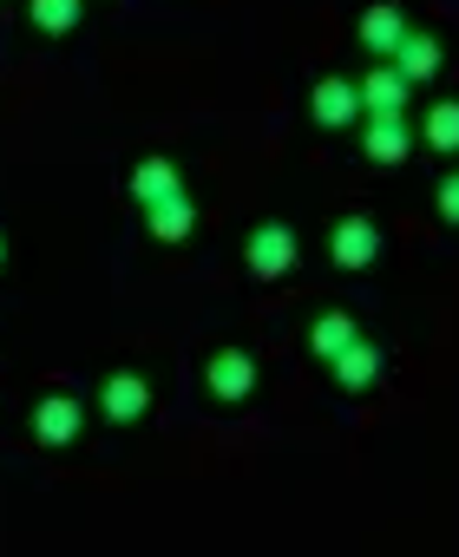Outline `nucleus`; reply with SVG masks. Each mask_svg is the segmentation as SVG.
Wrapping results in <instances>:
<instances>
[{
    "mask_svg": "<svg viewBox=\"0 0 459 557\" xmlns=\"http://www.w3.org/2000/svg\"><path fill=\"white\" fill-rule=\"evenodd\" d=\"M177 190H184V184H177V171H171L164 158H145V164L132 171V197H138L145 210H151V203H164V197H177Z\"/></svg>",
    "mask_w": 459,
    "mask_h": 557,
    "instance_id": "6",
    "label": "nucleus"
},
{
    "mask_svg": "<svg viewBox=\"0 0 459 557\" xmlns=\"http://www.w3.org/2000/svg\"><path fill=\"white\" fill-rule=\"evenodd\" d=\"M145 216H151V230H158V236H184V230H190V203H184V190H177V197H164V203H151Z\"/></svg>",
    "mask_w": 459,
    "mask_h": 557,
    "instance_id": "14",
    "label": "nucleus"
},
{
    "mask_svg": "<svg viewBox=\"0 0 459 557\" xmlns=\"http://www.w3.org/2000/svg\"><path fill=\"white\" fill-rule=\"evenodd\" d=\"M210 387H216L223 400H244V394L257 387V368H250V355H216V361H210Z\"/></svg>",
    "mask_w": 459,
    "mask_h": 557,
    "instance_id": "7",
    "label": "nucleus"
},
{
    "mask_svg": "<svg viewBox=\"0 0 459 557\" xmlns=\"http://www.w3.org/2000/svg\"><path fill=\"white\" fill-rule=\"evenodd\" d=\"M335 374H342V387H374V374H381V348H368V342H355V348H342L335 355Z\"/></svg>",
    "mask_w": 459,
    "mask_h": 557,
    "instance_id": "8",
    "label": "nucleus"
},
{
    "mask_svg": "<svg viewBox=\"0 0 459 557\" xmlns=\"http://www.w3.org/2000/svg\"><path fill=\"white\" fill-rule=\"evenodd\" d=\"M426 138L439 145V151H459V106L446 99V106H433V119H426Z\"/></svg>",
    "mask_w": 459,
    "mask_h": 557,
    "instance_id": "15",
    "label": "nucleus"
},
{
    "mask_svg": "<svg viewBox=\"0 0 459 557\" xmlns=\"http://www.w3.org/2000/svg\"><path fill=\"white\" fill-rule=\"evenodd\" d=\"M413 151V132H407V119L400 112H381L374 125H368V158H381V164H400Z\"/></svg>",
    "mask_w": 459,
    "mask_h": 557,
    "instance_id": "2",
    "label": "nucleus"
},
{
    "mask_svg": "<svg viewBox=\"0 0 459 557\" xmlns=\"http://www.w3.org/2000/svg\"><path fill=\"white\" fill-rule=\"evenodd\" d=\"M355 342H361V335H355V322H348V315H322V322H315V355H328V361H335V355H342V348H355Z\"/></svg>",
    "mask_w": 459,
    "mask_h": 557,
    "instance_id": "13",
    "label": "nucleus"
},
{
    "mask_svg": "<svg viewBox=\"0 0 459 557\" xmlns=\"http://www.w3.org/2000/svg\"><path fill=\"white\" fill-rule=\"evenodd\" d=\"M439 216H446V223H459V177H446V184H439Z\"/></svg>",
    "mask_w": 459,
    "mask_h": 557,
    "instance_id": "17",
    "label": "nucleus"
},
{
    "mask_svg": "<svg viewBox=\"0 0 459 557\" xmlns=\"http://www.w3.org/2000/svg\"><path fill=\"white\" fill-rule=\"evenodd\" d=\"M374 249H381V230H374L368 216L335 223V262H342V269H368V262H374Z\"/></svg>",
    "mask_w": 459,
    "mask_h": 557,
    "instance_id": "1",
    "label": "nucleus"
},
{
    "mask_svg": "<svg viewBox=\"0 0 459 557\" xmlns=\"http://www.w3.org/2000/svg\"><path fill=\"white\" fill-rule=\"evenodd\" d=\"M355 112H361V86L355 79H322L315 86V119L322 125H348Z\"/></svg>",
    "mask_w": 459,
    "mask_h": 557,
    "instance_id": "5",
    "label": "nucleus"
},
{
    "mask_svg": "<svg viewBox=\"0 0 459 557\" xmlns=\"http://www.w3.org/2000/svg\"><path fill=\"white\" fill-rule=\"evenodd\" d=\"M289 256H296V236H289L283 223H270V230L250 236V269H257V275H283Z\"/></svg>",
    "mask_w": 459,
    "mask_h": 557,
    "instance_id": "3",
    "label": "nucleus"
},
{
    "mask_svg": "<svg viewBox=\"0 0 459 557\" xmlns=\"http://www.w3.org/2000/svg\"><path fill=\"white\" fill-rule=\"evenodd\" d=\"M361 106H368L374 119H381V112H400V106H407V79H400V73H374V79L361 86Z\"/></svg>",
    "mask_w": 459,
    "mask_h": 557,
    "instance_id": "12",
    "label": "nucleus"
},
{
    "mask_svg": "<svg viewBox=\"0 0 459 557\" xmlns=\"http://www.w3.org/2000/svg\"><path fill=\"white\" fill-rule=\"evenodd\" d=\"M106 413L112 420H138L145 413V381L138 374H112L106 381Z\"/></svg>",
    "mask_w": 459,
    "mask_h": 557,
    "instance_id": "11",
    "label": "nucleus"
},
{
    "mask_svg": "<svg viewBox=\"0 0 459 557\" xmlns=\"http://www.w3.org/2000/svg\"><path fill=\"white\" fill-rule=\"evenodd\" d=\"M394 60H400V79H433V73H439V47H433L426 34H407V40L394 47Z\"/></svg>",
    "mask_w": 459,
    "mask_h": 557,
    "instance_id": "10",
    "label": "nucleus"
},
{
    "mask_svg": "<svg viewBox=\"0 0 459 557\" xmlns=\"http://www.w3.org/2000/svg\"><path fill=\"white\" fill-rule=\"evenodd\" d=\"M361 40H368L374 53H394V47L407 40V14H400V8H374V14L361 21Z\"/></svg>",
    "mask_w": 459,
    "mask_h": 557,
    "instance_id": "9",
    "label": "nucleus"
},
{
    "mask_svg": "<svg viewBox=\"0 0 459 557\" xmlns=\"http://www.w3.org/2000/svg\"><path fill=\"white\" fill-rule=\"evenodd\" d=\"M34 21H40L47 34H66V27L79 21V0H34Z\"/></svg>",
    "mask_w": 459,
    "mask_h": 557,
    "instance_id": "16",
    "label": "nucleus"
},
{
    "mask_svg": "<svg viewBox=\"0 0 459 557\" xmlns=\"http://www.w3.org/2000/svg\"><path fill=\"white\" fill-rule=\"evenodd\" d=\"M0 256H8V243H0Z\"/></svg>",
    "mask_w": 459,
    "mask_h": 557,
    "instance_id": "18",
    "label": "nucleus"
},
{
    "mask_svg": "<svg viewBox=\"0 0 459 557\" xmlns=\"http://www.w3.org/2000/svg\"><path fill=\"white\" fill-rule=\"evenodd\" d=\"M34 433H40L47 446H66V440L79 433V400H66V394L40 400V407H34Z\"/></svg>",
    "mask_w": 459,
    "mask_h": 557,
    "instance_id": "4",
    "label": "nucleus"
}]
</instances>
